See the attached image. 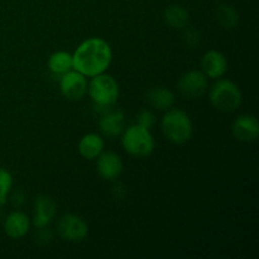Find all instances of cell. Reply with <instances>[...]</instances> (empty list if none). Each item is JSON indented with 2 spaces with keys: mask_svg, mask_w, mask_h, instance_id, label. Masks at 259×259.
<instances>
[{
  "mask_svg": "<svg viewBox=\"0 0 259 259\" xmlns=\"http://www.w3.org/2000/svg\"><path fill=\"white\" fill-rule=\"evenodd\" d=\"M121 146L131 156L144 158L153 153L156 143L151 131L136 123L125 126L121 133Z\"/></svg>",
  "mask_w": 259,
  "mask_h": 259,
  "instance_id": "obj_5",
  "label": "cell"
},
{
  "mask_svg": "<svg viewBox=\"0 0 259 259\" xmlns=\"http://www.w3.org/2000/svg\"><path fill=\"white\" fill-rule=\"evenodd\" d=\"M177 90L186 99L201 98L209 90V78L200 70L186 71L177 82Z\"/></svg>",
  "mask_w": 259,
  "mask_h": 259,
  "instance_id": "obj_7",
  "label": "cell"
},
{
  "mask_svg": "<svg viewBox=\"0 0 259 259\" xmlns=\"http://www.w3.org/2000/svg\"><path fill=\"white\" fill-rule=\"evenodd\" d=\"M88 77L76 70L60 76V91L62 96L67 100L77 101L81 100L88 94Z\"/></svg>",
  "mask_w": 259,
  "mask_h": 259,
  "instance_id": "obj_8",
  "label": "cell"
},
{
  "mask_svg": "<svg viewBox=\"0 0 259 259\" xmlns=\"http://www.w3.org/2000/svg\"><path fill=\"white\" fill-rule=\"evenodd\" d=\"M136 123L138 124V125H141V126H143V128H147L151 131V129L156 125L157 116L153 111L146 109V110L139 111V114L137 115Z\"/></svg>",
  "mask_w": 259,
  "mask_h": 259,
  "instance_id": "obj_21",
  "label": "cell"
},
{
  "mask_svg": "<svg viewBox=\"0 0 259 259\" xmlns=\"http://www.w3.org/2000/svg\"><path fill=\"white\" fill-rule=\"evenodd\" d=\"M73 70L86 77L106 72L113 61V50L105 39L91 37L81 42L72 53Z\"/></svg>",
  "mask_w": 259,
  "mask_h": 259,
  "instance_id": "obj_1",
  "label": "cell"
},
{
  "mask_svg": "<svg viewBox=\"0 0 259 259\" xmlns=\"http://www.w3.org/2000/svg\"><path fill=\"white\" fill-rule=\"evenodd\" d=\"M161 129L164 137L174 144L187 143L194 134V124L189 114L174 106L162 116Z\"/></svg>",
  "mask_w": 259,
  "mask_h": 259,
  "instance_id": "obj_2",
  "label": "cell"
},
{
  "mask_svg": "<svg viewBox=\"0 0 259 259\" xmlns=\"http://www.w3.org/2000/svg\"><path fill=\"white\" fill-rule=\"evenodd\" d=\"M182 38H184L185 43L191 48H195L197 45H200V42H201V34H200V32H197L196 29H194V28H187L184 32Z\"/></svg>",
  "mask_w": 259,
  "mask_h": 259,
  "instance_id": "obj_22",
  "label": "cell"
},
{
  "mask_svg": "<svg viewBox=\"0 0 259 259\" xmlns=\"http://www.w3.org/2000/svg\"><path fill=\"white\" fill-rule=\"evenodd\" d=\"M8 200H10V201H12L13 206L17 207V209H19V207H22L25 202L24 191H22L20 189L14 190V191H10Z\"/></svg>",
  "mask_w": 259,
  "mask_h": 259,
  "instance_id": "obj_24",
  "label": "cell"
},
{
  "mask_svg": "<svg viewBox=\"0 0 259 259\" xmlns=\"http://www.w3.org/2000/svg\"><path fill=\"white\" fill-rule=\"evenodd\" d=\"M90 78V82L88 83V94L96 110L101 113L106 109L113 108L120 94L118 81L105 72Z\"/></svg>",
  "mask_w": 259,
  "mask_h": 259,
  "instance_id": "obj_3",
  "label": "cell"
},
{
  "mask_svg": "<svg viewBox=\"0 0 259 259\" xmlns=\"http://www.w3.org/2000/svg\"><path fill=\"white\" fill-rule=\"evenodd\" d=\"M35 242L40 245L50 244L53 239V234L50 230V228H40V229H37V233H35Z\"/></svg>",
  "mask_w": 259,
  "mask_h": 259,
  "instance_id": "obj_23",
  "label": "cell"
},
{
  "mask_svg": "<svg viewBox=\"0 0 259 259\" xmlns=\"http://www.w3.org/2000/svg\"><path fill=\"white\" fill-rule=\"evenodd\" d=\"M56 214H57V204L55 200L47 195H39L34 200V214L30 219L32 225L35 229L50 227Z\"/></svg>",
  "mask_w": 259,
  "mask_h": 259,
  "instance_id": "obj_11",
  "label": "cell"
},
{
  "mask_svg": "<svg viewBox=\"0 0 259 259\" xmlns=\"http://www.w3.org/2000/svg\"><path fill=\"white\" fill-rule=\"evenodd\" d=\"M13 189V175L9 169L0 167V204L4 206L8 202L10 191Z\"/></svg>",
  "mask_w": 259,
  "mask_h": 259,
  "instance_id": "obj_20",
  "label": "cell"
},
{
  "mask_svg": "<svg viewBox=\"0 0 259 259\" xmlns=\"http://www.w3.org/2000/svg\"><path fill=\"white\" fill-rule=\"evenodd\" d=\"M232 133L238 141L252 143L259 136V121L252 114H243L234 119L232 124Z\"/></svg>",
  "mask_w": 259,
  "mask_h": 259,
  "instance_id": "obj_12",
  "label": "cell"
},
{
  "mask_svg": "<svg viewBox=\"0 0 259 259\" xmlns=\"http://www.w3.org/2000/svg\"><path fill=\"white\" fill-rule=\"evenodd\" d=\"M146 100L149 105L158 111H166L174 106L175 94L164 86H154L146 94Z\"/></svg>",
  "mask_w": 259,
  "mask_h": 259,
  "instance_id": "obj_16",
  "label": "cell"
},
{
  "mask_svg": "<svg viewBox=\"0 0 259 259\" xmlns=\"http://www.w3.org/2000/svg\"><path fill=\"white\" fill-rule=\"evenodd\" d=\"M201 71L211 80L224 77L228 72V60L224 53L218 50L205 52L201 57Z\"/></svg>",
  "mask_w": 259,
  "mask_h": 259,
  "instance_id": "obj_13",
  "label": "cell"
},
{
  "mask_svg": "<svg viewBox=\"0 0 259 259\" xmlns=\"http://www.w3.org/2000/svg\"><path fill=\"white\" fill-rule=\"evenodd\" d=\"M32 220L25 212L14 210L4 219V233L10 239H20L29 233Z\"/></svg>",
  "mask_w": 259,
  "mask_h": 259,
  "instance_id": "obj_14",
  "label": "cell"
},
{
  "mask_svg": "<svg viewBox=\"0 0 259 259\" xmlns=\"http://www.w3.org/2000/svg\"><path fill=\"white\" fill-rule=\"evenodd\" d=\"M47 67L50 72L57 77L73 70L72 53L67 52V51H56L48 57Z\"/></svg>",
  "mask_w": 259,
  "mask_h": 259,
  "instance_id": "obj_17",
  "label": "cell"
},
{
  "mask_svg": "<svg viewBox=\"0 0 259 259\" xmlns=\"http://www.w3.org/2000/svg\"><path fill=\"white\" fill-rule=\"evenodd\" d=\"M163 20L168 27L174 29H184L190 22V13L182 5L172 4L164 9Z\"/></svg>",
  "mask_w": 259,
  "mask_h": 259,
  "instance_id": "obj_18",
  "label": "cell"
},
{
  "mask_svg": "<svg viewBox=\"0 0 259 259\" xmlns=\"http://www.w3.org/2000/svg\"><path fill=\"white\" fill-rule=\"evenodd\" d=\"M126 126L125 115L119 109L109 108L101 111V116L99 119V129L100 133L106 138H116L121 136Z\"/></svg>",
  "mask_w": 259,
  "mask_h": 259,
  "instance_id": "obj_9",
  "label": "cell"
},
{
  "mask_svg": "<svg viewBox=\"0 0 259 259\" xmlns=\"http://www.w3.org/2000/svg\"><path fill=\"white\" fill-rule=\"evenodd\" d=\"M105 148V142L104 138L98 133H88L82 136L77 144L78 153L82 158L93 161L96 159L101 154V152Z\"/></svg>",
  "mask_w": 259,
  "mask_h": 259,
  "instance_id": "obj_15",
  "label": "cell"
},
{
  "mask_svg": "<svg viewBox=\"0 0 259 259\" xmlns=\"http://www.w3.org/2000/svg\"><path fill=\"white\" fill-rule=\"evenodd\" d=\"M3 215H4V211H3V205L0 204V222H2L3 219Z\"/></svg>",
  "mask_w": 259,
  "mask_h": 259,
  "instance_id": "obj_25",
  "label": "cell"
},
{
  "mask_svg": "<svg viewBox=\"0 0 259 259\" xmlns=\"http://www.w3.org/2000/svg\"><path fill=\"white\" fill-rule=\"evenodd\" d=\"M124 163L121 157L113 151H103L96 158V171L101 179L115 181L123 174Z\"/></svg>",
  "mask_w": 259,
  "mask_h": 259,
  "instance_id": "obj_10",
  "label": "cell"
},
{
  "mask_svg": "<svg viewBox=\"0 0 259 259\" xmlns=\"http://www.w3.org/2000/svg\"><path fill=\"white\" fill-rule=\"evenodd\" d=\"M214 17L218 24L224 29H234L239 24V13L228 3H222L215 8Z\"/></svg>",
  "mask_w": 259,
  "mask_h": 259,
  "instance_id": "obj_19",
  "label": "cell"
},
{
  "mask_svg": "<svg viewBox=\"0 0 259 259\" xmlns=\"http://www.w3.org/2000/svg\"><path fill=\"white\" fill-rule=\"evenodd\" d=\"M209 100L217 110L233 113L243 103V93L239 86L229 78H218L209 90Z\"/></svg>",
  "mask_w": 259,
  "mask_h": 259,
  "instance_id": "obj_4",
  "label": "cell"
},
{
  "mask_svg": "<svg viewBox=\"0 0 259 259\" xmlns=\"http://www.w3.org/2000/svg\"><path fill=\"white\" fill-rule=\"evenodd\" d=\"M57 234L61 239L71 243H80L89 235V225L76 214H65L57 222Z\"/></svg>",
  "mask_w": 259,
  "mask_h": 259,
  "instance_id": "obj_6",
  "label": "cell"
}]
</instances>
